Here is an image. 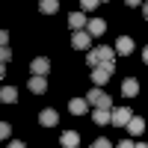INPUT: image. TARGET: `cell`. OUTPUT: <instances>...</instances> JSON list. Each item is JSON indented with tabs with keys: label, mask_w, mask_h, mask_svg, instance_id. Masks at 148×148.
Returning <instances> with one entry per match:
<instances>
[{
	"label": "cell",
	"mask_w": 148,
	"mask_h": 148,
	"mask_svg": "<svg viewBox=\"0 0 148 148\" xmlns=\"http://www.w3.org/2000/svg\"><path fill=\"white\" fill-rule=\"evenodd\" d=\"M133 148H148V145H145V142H136V145H133Z\"/></svg>",
	"instance_id": "4dcf8cb0"
},
{
	"label": "cell",
	"mask_w": 148,
	"mask_h": 148,
	"mask_svg": "<svg viewBox=\"0 0 148 148\" xmlns=\"http://www.w3.org/2000/svg\"><path fill=\"white\" fill-rule=\"evenodd\" d=\"M130 133H133V136H139V133L145 130V119L142 116H130V121H127V125H125Z\"/></svg>",
	"instance_id": "52a82bcc"
},
{
	"label": "cell",
	"mask_w": 148,
	"mask_h": 148,
	"mask_svg": "<svg viewBox=\"0 0 148 148\" xmlns=\"http://www.w3.org/2000/svg\"><path fill=\"white\" fill-rule=\"evenodd\" d=\"M130 116H133V110H130V107H113V110H110V125L125 127L127 121H130Z\"/></svg>",
	"instance_id": "7a4b0ae2"
},
{
	"label": "cell",
	"mask_w": 148,
	"mask_h": 148,
	"mask_svg": "<svg viewBox=\"0 0 148 148\" xmlns=\"http://www.w3.org/2000/svg\"><path fill=\"white\" fill-rule=\"evenodd\" d=\"M125 3H127V6H139L142 0H125Z\"/></svg>",
	"instance_id": "83f0119b"
},
{
	"label": "cell",
	"mask_w": 148,
	"mask_h": 148,
	"mask_svg": "<svg viewBox=\"0 0 148 148\" xmlns=\"http://www.w3.org/2000/svg\"><path fill=\"white\" fill-rule=\"evenodd\" d=\"M142 59H145V62H148V45L142 47Z\"/></svg>",
	"instance_id": "f1b7e54d"
},
{
	"label": "cell",
	"mask_w": 148,
	"mask_h": 148,
	"mask_svg": "<svg viewBox=\"0 0 148 148\" xmlns=\"http://www.w3.org/2000/svg\"><path fill=\"white\" fill-rule=\"evenodd\" d=\"M68 27L86 30V12H71V15H68Z\"/></svg>",
	"instance_id": "8fae6325"
},
{
	"label": "cell",
	"mask_w": 148,
	"mask_h": 148,
	"mask_svg": "<svg viewBox=\"0 0 148 148\" xmlns=\"http://www.w3.org/2000/svg\"><path fill=\"white\" fill-rule=\"evenodd\" d=\"M119 148H133V142H130V139H121V142H119Z\"/></svg>",
	"instance_id": "d4e9b609"
},
{
	"label": "cell",
	"mask_w": 148,
	"mask_h": 148,
	"mask_svg": "<svg viewBox=\"0 0 148 148\" xmlns=\"http://www.w3.org/2000/svg\"><path fill=\"white\" fill-rule=\"evenodd\" d=\"M27 89H30V92H36V95H42V92L47 89V77H30Z\"/></svg>",
	"instance_id": "7c38bea8"
},
{
	"label": "cell",
	"mask_w": 148,
	"mask_h": 148,
	"mask_svg": "<svg viewBox=\"0 0 148 148\" xmlns=\"http://www.w3.org/2000/svg\"><path fill=\"white\" fill-rule=\"evenodd\" d=\"M9 148H27V145H24V142H18V139H15V142H9Z\"/></svg>",
	"instance_id": "484cf974"
},
{
	"label": "cell",
	"mask_w": 148,
	"mask_h": 148,
	"mask_svg": "<svg viewBox=\"0 0 148 148\" xmlns=\"http://www.w3.org/2000/svg\"><path fill=\"white\" fill-rule=\"evenodd\" d=\"M0 101L3 104H15L18 101V89L15 86H3V89H0Z\"/></svg>",
	"instance_id": "5bb4252c"
},
{
	"label": "cell",
	"mask_w": 148,
	"mask_h": 148,
	"mask_svg": "<svg viewBox=\"0 0 148 148\" xmlns=\"http://www.w3.org/2000/svg\"><path fill=\"white\" fill-rule=\"evenodd\" d=\"M56 121H59V113H56V110H51V107L39 113V125H45V127H53Z\"/></svg>",
	"instance_id": "5b68a950"
},
{
	"label": "cell",
	"mask_w": 148,
	"mask_h": 148,
	"mask_svg": "<svg viewBox=\"0 0 148 148\" xmlns=\"http://www.w3.org/2000/svg\"><path fill=\"white\" fill-rule=\"evenodd\" d=\"M30 71H33V77H47V71H51V62H47L45 56H36L33 62H30Z\"/></svg>",
	"instance_id": "277c9868"
},
{
	"label": "cell",
	"mask_w": 148,
	"mask_h": 148,
	"mask_svg": "<svg viewBox=\"0 0 148 148\" xmlns=\"http://www.w3.org/2000/svg\"><path fill=\"white\" fill-rule=\"evenodd\" d=\"M95 125H110V110H95Z\"/></svg>",
	"instance_id": "ac0fdd59"
},
{
	"label": "cell",
	"mask_w": 148,
	"mask_h": 148,
	"mask_svg": "<svg viewBox=\"0 0 148 148\" xmlns=\"http://www.w3.org/2000/svg\"><path fill=\"white\" fill-rule=\"evenodd\" d=\"M9 59H12V51H9V45H0V62H9Z\"/></svg>",
	"instance_id": "ffe728a7"
},
{
	"label": "cell",
	"mask_w": 148,
	"mask_h": 148,
	"mask_svg": "<svg viewBox=\"0 0 148 148\" xmlns=\"http://www.w3.org/2000/svg\"><path fill=\"white\" fill-rule=\"evenodd\" d=\"M92 148H113V142L101 136V139H95V142H92Z\"/></svg>",
	"instance_id": "603a6c76"
},
{
	"label": "cell",
	"mask_w": 148,
	"mask_h": 148,
	"mask_svg": "<svg viewBox=\"0 0 148 148\" xmlns=\"http://www.w3.org/2000/svg\"><path fill=\"white\" fill-rule=\"evenodd\" d=\"M104 30H107V24L101 18H89V21H86V33H89V36H104Z\"/></svg>",
	"instance_id": "8992f818"
},
{
	"label": "cell",
	"mask_w": 148,
	"mask_h": 148,
	"mask_svg": "<svg viewBox=\"0 0 148 148\" xmlns=\"http://www.w3.org/2000/svg\"><path fill=\"white\" fill-rule=\"evenodd\" d=\"M59 142H62V148H77V145H80V136H77L74 130H65L62 136H59Z\"/></svg>",
	"instance_id": "4fadbf2b"
},
{
	"label": "cell",
	"mask_w": 148,
	"mask_h": 148,
	"mask_svg": "<svg viewBox=\"0 0 148 148\" xmlns=\"http://www.w3.org/2000/svg\"><path fill=\"white\" fill-rule=\"evenodd\" d=\"M68 110H71L74 116H83L86 110H89V104H86V98H71V101H68Z\"/></svg>",
	"instance_id": "9c48e42d"
},
{
	"label": "cell",
	"mask_w": 148,
	"mask_h": 148,
	"mask_svg": "<svg viewBox=\"0 0 148 148\" xmlns=\"http://www.w3.org/2000/svg\"><path fill=\"white\" fill-rule=\"evenodd\" d=\"M86 104H89V107H95V110H113V98H110L104 89L92 86V92L86 95Z\"/></svg>",
	"instance_id": "6da1fadb"
},
{
	"label": "cell",
	"mask_w": 148,
	"mask_h": 148,
	"mask_svg": "<svg viewBox=\"0 0 148 148\" xmlns=\"http://www.w3.org/2000/svg\"><path fill=\"white\" fill-rule=\"evenodd\" d=\"M95 56H98V62H116V53H113V47H107V45L95 47Z\"/></svg>",
	"instance_id": "ba28073f"
},
{
	"label": "cell",
	"mask_w": 148,
	"mask_h": 148,
	"mask_svg": "<svg viewBox=\"0 0 148 148\" xmlns=\"http://www.w3.org/2000/svg\"><path fill=\"white\" fill-rule=\"evenodd\" d=\"M101 3H107V0H101Z\"/></svg>",
	"instance_id": "1f68e13d"
},
{
	"label": "cell",
	"mask_w": 148,
	"mask_h": 148,
	"mask_svg": "<svg viewBox=\"0 0 148 148\" xmlns=\"http://www.w3.org/2000/svg\"><path fill=\"white\" fill-rule=\"evenodd\" d=\"M0 77H6V65L3 62H0Z\"/></svg>",
	"instance_id": "f546056e"
},
{
	"label": "cell",
	"mask_w": 148,
	"mask_h": 148,
	"mask_svg": "<svg viewBox=\"0 0 148 148\" xmlns=\"http://www.w3.org/2000/svg\"><path fill=\"white\" fill-rule=\"evenodd\" d=\"M56 9H59V0H39V12H45V15H53Z\"/></svg>",
	"instance_id": "e0dca14e"
},
{
	"label": "cell",
	"mask_w": 148,
	"mask_h": 148,
	"mask_svg": "<svg viewBox=\"0 0 148 148\" xmlns=\"http://www.w3.org/2000/svg\"><path fill=\"white\" fill-rule=\"evenodd\" d=\"M0 45H9V33L6 30H0Z\"/></svg>",
	"instance_id": "cb8c5ba5"
},
{
	"label": "cell",
	"mask_w": 148,
	"mask_h": 148,
	"mask_svg": "<svg viewBox=\"0 0 148 148\" xmlns=\"http://www.w3.org/2000/svg\"><path fill=\"white\" fill-rule=\"evenodd\" d=\"M110 77H113V74H110V71H104L101 65H98V68H92V83L98 86V89H101V86H104V83H107Z\"/></svg>",
	"instance_id": "30bf717a"
},
{
	"label": "cell",
	"mask_w": 148,
	"mask_h": 148,
	"mask_svg": "<svg viewBox=\"0 0 148 148\" xmlns=\"http://www.w3.org/2000/svg\"><path fill=\"white\" fill-rule=\"evenodd\" d=\"M9 133H12V125L9 121H0V139H9Z\"/></svg>",
	"instance_id": "44dd1931"
},
{
	"label": "cell",
	"mask_w": 148,
	"mask_h": 148,
	"mask_svg": "<svg viewBox=\"0 0 148 148\" xmlns=\"http://www.w3.org/2000/svg\"><path fill=\"white\" fill-rule=\"evenodd\" d=\"M142 18L148 21V0H145V3H142Z\"/></svg>",
	"instance_id": "4316f807"
},
{
	"label": "cell",
	"mask_w": 148,
	"mask_h": 148,
	"mask_svg": "<svg viewBox=\"0 0 148 148\" xmlns=\"http://www.w3.org/2000/svg\"><path fill=\"white\" fill-rule=\"evenodd\" d=\"M86 62H89V68H98V65H101V62H98V56H95V51L86 53Z\"/></svg>",
	"instance_id": "7402d4cb"
},
{
	"label": "cell",
	"mask_w": 148,
	"mask_h": 148,
	"mask_svg": "<svg viewBox=\"0 0 148 148\" xmlns=\"http://www.w3.org/2000/svg\"><path fill=\"white\" fill-rule=\"evenodd\" d=\"M101 6V0H80V12H95Z\"/></svg>",
	"instance_id": "d6986e66"
},
{
	"label": "cell",
	"mask_w": 148,
	"mask_h": 148,
	"mask_svg": "<svg viewBox=\"0 0 148 148\" xmlns=\"http://www.w3.org/2000/svg\"><path fill=\"white\" fill-rule=\"evenodd\" d=\"M71 45L77 47V51H89V45H92V36L86 33V30H74V33H71Z\"/></svg>",
	"instance_id": "3957f363"
},
{
	"label": "cell",
	"mask_w": 148,
	"mask_h": 148,
	"mask_svg": "<svg viewBox=\"0 0 148 148\" xmlns=\"http://www.w3.org/2000/svg\"><path fill=\"white\" fill-rule=\"evenodd\" d=\"M116 51L119 53H133V39L130 36H121V39L116 42Z\"/></svg>",
	"instance_id": "2e32d148"
},
{
	"label": "cell",
	"mask_w": 148,
	"mask_h": 148,
	"mask_svg": "<svg viewBox=\"0 0 148 148\" xmlns=\"http://www.w3.org/2000/svg\"><path fill=\"white\" fill-rule=\"evenodd\" d=\"M136 92H139V83L133 80V77H127L125 83H121V95H125V98H133Z\"/></svg>",
	"instance_id": "9a60e30c"
}]
</instances>
